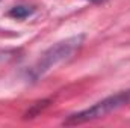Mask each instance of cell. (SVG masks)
<instances>
[{"instance_id": "cell-3", "label": "cell", "mask_w": 130, "mask_h": 128, "mask_svg": "<svg viewBox=\"0 0 130 128\" xmlns=\"http://www.w3.org/2000/svg\"><path fill=\"white\" fill-rule=\"evenodd\" d=\"M33 12V8H29V6H14L11 11H9V17L12 18H17V20H24L26 17H29Z\"/></svg>"}, {"instance_id": "cell-4", "label": "cell", "mask_w": 130, "mask_h": 128, "mask_svg": "<svg viewBox=\"0 0 130 128\" xmlns=\"http://www.w3.org/2000/svg\"><path fill=\"white\" fill-rule=\"evenodd\" d=\"M91 2H103V0H91Z\"/></svg>"}, {"instance_id": "cell-2", "label": "cell", "mask_w": 130, "mask_h": 128, "mask_svg": "<svg viewBox=\"0 0 130 128\" xmlns=\"http://www.w3.org/2000/svg\"><path fill=\"white\" fill-rule=\"evenodd\" d=\"M126 107H130V89L107 96L85 110L70 115L64 121V125H80L85 122L101 119V118H104L113 112H118L121 109H126Z\"/></svg>"}, {"instance_id": "cell-1", "label": "cell", "mask_w": 130, "mask_h": 128, "mask_svg": "<svg viewBox=\"0 0 130 128\" xmlns=\"http://www.w3.org/2000/svg\"><path fill=\"white\" fill-rule=\"evenodd\" d=\"M83 41H85V35H76V36H70L64 41H59L55 45H52L48 50H45L41 54V57L27 71L29 78L36 81L42 78L45 74H48L52 69H55L58 65L71 59L73 54L82 47Z\"/></svg>"}]
</instances>
